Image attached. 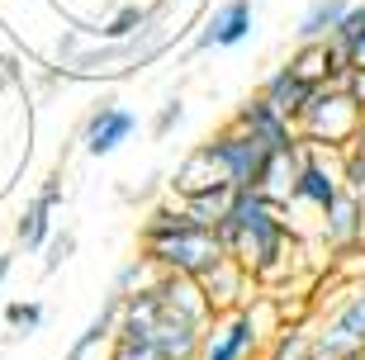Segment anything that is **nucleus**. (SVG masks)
<instances>
[{
  "label": "nucleus",
  "mask_w": 365,
  "mask_h": 360,
  "mask_svg": "<svg viewBox=\"0 0 365 360\" xmlns=\"http://www.w3.org/2000/svg\"><path fill=\"white\" fill-rule=\"evenodd\" d=\"M214 232L223 242V252L257 280L261 294H275V284H284V275L294 270L289 256H299L294 252L299 227L289 223V214L280 204L261 200L257 190H237L228 214L214 223Z\"/></svg>",
  "instance_id": "obj_1"
},
{
  "label": "nucleus",
  "mask_w": 365,
  "mask_h": 360,
  "mask_svg": "<svg viewBox=\"0 0 365 360\" xmlns=\"http://www.w3.org/2000/svg\"><path fill=\"white\" fill-rule=\"evenodd\" d=\"M138 252L148 256L162 275H204L209 266L223 261V242L209 223L190 218V209L180 200L152 204L143 223H138Z\"/></svg>",
  "instance_id": "obj_2"
},
{
  "label": "nucleus",
  "mask_w": 365,
  "mask_h": 360,
  "mask_svg": "<svg viewBox=\"0 0 365 360\" xmlns=\"http://www.w3.org/2000/svg\"><path fill=\"white\" fill-rule=\"evenodd\" d=\"M294 133L309 147H323V152H346L351 143L365 138V109L356 105L346 86H323V91L309 95L304 114L294 119Z\"/></svg>",
  "instance_id": "obj_3"
},
{
  "label": "nucleus",
  "mask_w": 365,
  "mask_h": 360,
  "mask_svg": "<svg viewBox=\"0 0 365 360\" xmlns=\"http://www.w3.org/2000/svg\"><path fill=\"white\" fill-rule=\"evenodd\" d=\"M313 346H318V360L365 351V280L346 284L341 294H327V308L313 322Z\"/></svg>",
  "instance_id": "obj_4"
},
{
  "label": "nucleus",
  "mask_w": 365,
  "mask_h": 360,
  "mask_svg": "<svg viewBox=\"0 0 365 360\" xmlns=\"http://www.w3.org/2000/svg\"><path fill=\"white\" fill-rule=\"evenodd\" d=\"M266 351V332L252 318V299L242 308L214 313L200 332V356L195 360H261Z\"/></svg>",
  "instance_id": "obj_5"
},
{
  "label": "nucleus",
  "mask_w": 365,
  "mask_h": 360,
  "mask_svg": "<svg viewBox=\"0 0 365 360\" xmlns=\"http://www.w3.org/2000/svg\"><path fill=\"white\" fill-rule=\"evenodd\" d=\"M257 34V0H218L195 24V53H228Z\"/></svg>",
  "instance_id": "obj_6"
},
{
  "label": "nucleus",
  "mask_w": 365,
  "mask_h": 360,
  "mask_svg": "<svg viewBox=\"0 0 365 360\" xmlns=\"http://www.w3.org/2000/svg\"><path fill=\"white\" fill-rule=\"evenodd\" d=\"M138 133V114L123 100H114V95H105V100H95L91 109H86L81 119V147L86 157H114L128 138Z\"/></svg>",
  "instance_id": "obj_7"
},
{
  "label": "nucleus",
  "mask_w": 365,
  "mask_h": 360,
  "mask_svg": "<svg viewBox=\"0 0 365 360\" xmlns=\"http://www.w3.org/2000/svg\"><path fill=\"white\" fill-rule=\"evenodd\" d=\"M209 147L218 152V161H223V171H228L232 190H257L261 166H266V157H271L257 138L242 133L237 123H223V128H214V133H209Z\"/></svg>",
  "instance_id": "obj_8"
},
{
  "label": "nucleus",
  "mask_w": 365,
  "mask_h": 360,
  "mask_svg": "<svg viewBox=\"0 0 365 360\" xmlns=\"http://www.w3.org/2000/svg\"><path fill=\"white\" fill-rule=\"evenodd\" d=\"M171 200L190 204V200H200V195H209V190H232L228 171H223V161H218V152L209 147V138L204 143H195L185 152V157L176 161V171H171Z\"/></svg>",
  "instance_id": "obj_9"
},
{
  "label": "nucleus",
  "mask_w": 365,
  "mask_h": 360,
  "mask_svg": "<svg viewBox=\"0 0 365 360\" xmlns=\"http://www.w3.org/2000/svg\"><path fill=\"white\" fill-rule=\"evenodd\" d=\"M341 152H323V147H309L304 161H299V175H294V204H309L313 214H323L327 204L341 195Z\"/></svg>",
  "instance_id": "obj_10"
},
{
  "label": "nucleus",
  "mask_w": 365,
  "mask_h": 360,
  "mask_svg": "<svg viewBox=\"0 0 365 360\" xmlns=\"http://www.w3.org/2000/svg\"><path fill=\"white\" fill-rule=\"evenodd\" d=\"M284 67L294 71L309 91H323V86H341V76H346V53H341L332 38H313V43H294V53H289V62Z\"/></svg>",
  "instance_id": "obj_11"
},
{
  "label": "nucleus",
  "mask_w": 365,
  "mask_h": 360,
  "mask_svg": "<svg viewBox=\"0 0 365 360\" xmlns=\"http://www.w3.org/2000/svg\"><path fill=\"white\" fill-rule=\"evenodd\" d=\"M228 123H237L242 133H252L266 152H284V147H294L299 143V133H294V123L289 119H280L261 95H247L242 105H232V114H228Z\"/></svg>",
  "instance_id": "obj_12"
},
{
  "label": "nucleus",
  "mask_w": 365,
  "mask_h": 360,
  "mask_svg": "<svg viewBox=\"0 0 365 360\" xmlns=\"http://www.w3.org/2000/svg\"><path fill=\"white\" fill-rule=\"evenodd\" d=\"M318 242L327 252H346L365 242V200H356L351 190H341L337 200L318 214Z\"/></svg>",
  "instance_id": "obj_13"
},
{
  "label": "nucleus",
  "mask_w": 365,
  "mask_h": 360,
  "mask_svg": "<svg viewBox=\"0 0 365 360\" xmlns=\"http://www.w3.org/2000/svg\"><path fill=\"white\" fill-rule=\"evenodd\" d=\"M204 289V304H209V313H228V308H242L252 294H257V280L247 275L232 256H223L218 266H209L204 275H195Z\"/></svg>",
  "instance_id": "obj_14"
},
{
  "label": "nucleus",
  "mask_w": 365,
  "mask_h": 360,
  "mask_svg": "<svg viewBox=\"0 0 365 360\" xmlns=\"http://www.w3.org/2000/svg\"><path fill=\"white\" fill-rule=\"evenodd\" d=\"M257 95L275 109V114H280V119L294 123L299 114H304V105H309V95H313V91H309V86H304V81H299L294 71H289V67L280 62V67H275L271 76L261 81V91H257Z\"/></svg>",
  "instance_id": "obj_15"
},
{
  "label": "nucleus",
  "mask_w": 365,
  "mask_h": 360,
  "mask_svg": "<svg viewBox=\"0 0 365 360\" xmlns=\"http://www.w3.org/2000/svg\"><path fill=\"white\" fill-rule=\"evenodd\" d=\"M119 308H123V294H109L105 304H100V313L86 322V332L67 346V356H62V360H86L95 346H105L109 336H114V327H119Z\"/></svg>",
  "instance_id": "obj_16"
},
{
  "label": "nucleus",
  "mask_w": 365,
  "mask_h": 360,
  "mask_svg": "<svg viewBox=\"0 0 365 360\" xmlns=\"http://www.w3.org/2000/svg\"><path fill=\"white\" fill-rule=\"evenodd\" d=\"M351 10V0H309V10L299 14L294 38L313 43V38H332V29L341 24V14Z\"/></svg>",
  "instance_id": "obj_17"
},
{
  "label": "nucleus",
  "mask_w": 365,
  "mask_h": 360,
  "mask_svg": "<svg viewBox=\"0 0 365 360\" xmlns=\"http://www.w3.org/2000/svg\"><path fill=\"white\" fill-rule=\"evenodd\" d=\"M48 237H53V209L34 195V200L24 204L19 223H14V242H19L24 252H43V247H48Z\"/></svg>",
  "instance_id": "obj_18"
},
{
  "label": "nucleus",
  "mask_w": 365,
  "mask_h": 360,
  "mask_svg": "<svg viewBox=\"0 0 365 360\" xmlns=\"http://www.w3.org/2000/svg\"><path fill=\"white\" fill-rule=\"evenodd\" d=\"M261 360H318V346H313V322L309 327H284L266 341Z\"/></svg>",
  "instance_id": "obj_19"
},
{
  "label": "nucleus",
  "mask_w": 365,
  "mask_h": 360,
  "mask_svg": "<svg viewBox=\"0 0 365 360\" xmlns=\"http://www.w3.org/2000/svg\"><path fill=\"white\" fill-rule=\"evenodd\" d=\"M157 275H162V270H157V266L148 261V256L138 252V256H128V261L119 266V275H114L109 294H138V289H148V284L157 280Z\"/></svg>",
  "instance_id": "obj_20"
},
{
  "label": "nucleus",
  "mask_w": 365,
  "mask_h": 360,
  "mask_svg": "<svg viewBox=\"0 0 365 360\" xmlns=\"http://www.w3.org/2000/svg\"><path fill=\"white\" fill-rule=\"evenodd\" d=\"M43 318H48V308H43L38 299H14V304L5 308V327H10V336H34L43 327Z\"/></svg>",
  "instance_id": "obj_21"
},
{
  "label": "nucleus",
  "mask_w": 365,
  "mask_h": 360,
  "mask_svg": "<svg viewBox=\"0 0 365 360\" xmlns=\"http://www.w3.org/2000/svg\"><path fill=\"white\" fill-rule=\"evenodd\" d=\"M341 190H351L356 200H365V138L341 152Z\"/></svg>",
  "instance_id": "obj_22"
},
{
  "label": "nucleus",
  "mask_w": 365,
  "mask_h": 360,
  "mask_svg": "<svg viewBox=\"0 0 365 360\" xmlns=\"http://www.w3.org/2000/svg\"><path fill=\"white\" fill-rule=\"evenodd\" d=\"M180 123H185V100H180V95H166L162 105H157V114H152V138H157V143H162V138H171L180 128Z\"/></svg>",
  "instance_id": "obj_23"
},
{
  "label": "nucleus",
  "mask_w": 365,
  "mask_h": 360,
  "mask_svg": "<svg viewBox=\"0 0 365 360\" xmlns=\"http://www.w3.org/2000/svg\"><path fill=\"white\" fill-rule=\"evenodd\" d=\"M232 195H237V190H209V195H200V200H190L185 209H190V218H200V223H209V227H214L218 218L228 214Z\"/></svg>",
  "instance_id": "obj_24"
},
{
  "label": "nucleus",
  "mask_w": 365,
  "mask_h": 360,
  "mask_svg": "<svg viewBox=\"0 0 365 360\" xmlns=\"http://www.w3.org/2000/svg\"><path fill=\"white\" fill-rule=\"evenodd\" d=\"M43 252H48V261H43V275H57V270L71 261V252H76V227H62V232L53 227V237H48V247H43Z\"/></svg>",
  "instance_id": "obj_25"
},
{
  "label": "nucleus",
  "mask_w": 365,
  "mask_h": 360,
  "mask_svg": "<svg viewBox=\"0 0 365 360\" xmlns=\"http://www.w3.org/2000/svg\"><path fill=\"white\" fill-rule=\"evenodd\" d=\"M62 180H67V161H57L53 171H48V180L38 185V200L48 204V209H62V200H67V185H62Z\"/></svg>",
  "instance_id": "obj_26"
},
{
  "label": "nucleus",
  "mask_w": 365,
  "mask_h": 360,
  "mask_svg": "<svg viewBox=\"0 0 365 360\" xmlns=\"http://www.w3.org/2000/svg\"><path fill=\"white\" fill-rule=\"evenodd\" d=\"M341 86H346V95H351L356 105L365 109V67H351L346 76H341Z\"/></svg>",
  "instance_id": "obj_27"
},
{
  "label": "nucleus",
  "mask_w": 365,
  "mask_h": 360,
  "mask_svg": "<svg viewBox=\"0 0 365 360\" xmlns=\"http://www.w3.org/2000/svg\"><path fill=\"white\" fill-rule=\"evenodd\" d=\"M346 62H351V67H365V34L351 43V48H346Z\"/></svg>",
  "instance_id": "obj_28"
},
{
  "label": "nucleus",
  "mask_w": 365,
  "mask_h": 360,
  "mask_svg": "<svg viewBox=\"0 0 365 360\" xmlns=\"http://www.w3.org/2000/svg\"><path fill=\"white\" fill-rule=\"evenodd\" d=\"M337 360H365V351H346V356H337Z\"/></svg>",
  "instance_id": "obj_29"
},
{
  "label": "nucleus",
  "mask_w": 365,
  "mask_h": 360,
  "mask_svg": "<svg viewBox=\"0 0 365 360\" xmlns=\"http://www.w3.org/2000/svg\"><path fill=\"white\" fill-rule=\"evenodd\" d=\"M0 346H5V336H0Z\"/></svg>",
  "instance_id": "obj_30"
}]
</instances>
